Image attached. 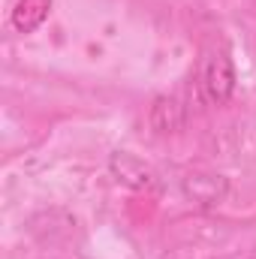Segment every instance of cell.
<instances>
[{"instance_id": "1", "label": "cell", "mask_w": 256, "mask_h": 259, "mask_svg": "<svg viewBox=\"0 0 256 259\" xmlns=\"http://www.w3.org/2000/svg\"><path fill=\"white\" fill-rule=\"evenodd\" d=\"M238 69L226 49H208L196 66V91L205 106H226L235 97Z\"/></svg>"}, {"instance_id": "3", "label": "cell", "mask_w": 256, "mask_h": 259, "mask_svg": "<svg viewBox=\"0 0 256 259\" xmlns=\"http://www.w3.org/2000/svg\"><path fill=\"white\" fill-rule=\"evenodd\" d=\"M181 196L199 211H211L226 202L229 196V178L211 169H193L181 178Z\"/></svg>"}, {"instance_id": "4", "label": "cell", "mask_w": 256, "mask_h": 259, "mask_svg": "<svg viewBox=\"0 0 256 259\" xmlns=\"http://www.w3.org/2000/svg\"><path fill=\"white\" fill-rule=\"evenodd\" d=\"M52 3L55 0H15L9 9V24L18 33H36L52 15Z\"/></svg>"}, {"instance_id": "5", "label": "cell", "mask_w": 256, "mask_h": 259, "mask_svg": "<svg viewBox=\"0 0 256 259\" xmlns=\"http://www.w3.org/2000/svg\"><path fill=\"white\" fill-rule=\"evenodd\" d=\"M184 124V109L178 106L175 97H157L151 109V127L157 133H175Z\"/></svg>"}, {"instance_id": "2", "label": "cell", "mask_w": 256, "mask_h": 259, "mask_svg": "<svg viewBox=\"0 0 256 259\" xmlns=\"http://www.w3.org/2000/svg\"><path fill=\"white\" fill-rule=\"evenodd\" d=\"M109 172L118 184H124L136 193H160L163 190V181L157 175V169L151 163H145L142 157L130 154V151H112L109 154Z\"/></svg>"}]
</instances>
